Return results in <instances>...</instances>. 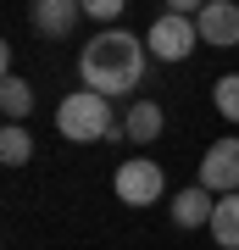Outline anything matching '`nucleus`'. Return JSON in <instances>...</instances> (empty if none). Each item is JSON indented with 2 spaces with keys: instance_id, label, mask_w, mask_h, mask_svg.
I'll return each instance as SVG.
<instances>
[{
  "instance_id": "f257e3e1",
  "label": "nucleus",
  "mask_w": 239,
  "mask_h": 250,
  "mask_svg": "<svg viewBox=\"0 0 239 250\" xmlns=\"http://www.w3.org/2000/svg\"><path fill=\"white\" fill-rule=\"evenodd\" d=\"M145 39H133L128 28H100L78 50V78L95 95H128L133 83H145Z\"/></svg>"
},
{
  "instance_id": "f03ea898",
  "label": "nucleus",
  "mask_w": 239,
  "mask_h": 250,
  "mask_svg": "<svg viewBox=\"0 0 239 250\" xmlns=\"http://www.w3.org/2000/svg\"><path fill=\"white\" fill-rule=\"evenodd\" d=\"M56 128H62V139L72 145H89V139H106L111 134V95H95V89H78L67 95L62 106H56Z\"/></svg>"
},
{
  "instance_id": "7ed1b4c3",
  "label": "nucleus",
  "mask_w": 239,
  "mask_h": 250,
  "mask_svg": "<svg viewBox=\"0 0 239 250\" xmlns=\"http://www.w3.org/2000/svg\"><path fill=\"white\" fill-rule=\"evenodd\" d=\"M195 45H200L195 17H178V11H161L151 22V34H145V50L156 62H184V56H195Z\"/></svg>"
},
{
  "instance_id": "20e7f679",
  "label": "nucleus",
  "mask_w": 239,
  "mask_h": 250,
  "mask_svg": "<svg viewBox=\"0 0 239 250\" xmlns=\"http://www.w3.org/2000/svg\"><path fill=\"white\" fill-rule=\"evenodd\" d=\"M161 184H167V178H161V167H156V161H123V167H117V178H111V189H117V200H123V206H156L161 200Z\"/></svg>"
},
{
  "instance_id": "39448f33",
  "label": "nucleus",
  "mask_w": 239,
  "mask_h": 250,
  "mask_svg": "<svg viewBox=\"0 0 239 250\" xmlns=\"http://www.w3.org/2000/svg\"><path fill=\"white\" fill-rule=\"evenodd\" d=\"M200 184L212 195H239V139H212L200 156Z\"/></svg>"
},
{
  "instance_id": "423d86ee",
  "label": "nucleus",
  "mask_w": 239,
  "mask_h": 250,
  "mask_svg": "<svg viewBox=\"0 0 239 250\" xmlns=\"http://www.w3.org/2000/svg\"><path fill=\"white\" fill-rule=\"evenodd\" d=\"M195 28H200L206 45H217V50L239 45V0H206L200 17H195Z\"/></svg>"
},
{
  "instance_id": "0eeeda50",
  "label": "nucleus",
  "mask_w": 239,
  "mask_h": 250,
  "mask_svg": "<svg viewBox=\"0 0 239 250\" xmlns=\"http://www.w3.org/2000/svg\"><path fill=\"white\" fill-rule=\"evenodd\" d=\"M78 11H84V0H34L28 17H34V28L44 39H67L78 28Z\"/></svg>"
},
{
  "instance_id": "6e6552de",
  "label": "nucleus",
  "mask_w": 239,
  "mask_h": 250,
  "mask_svg": "<svg viewBox=\"0 0 239 250\" xmlns=\"http://www.w3.org/2000/svg\"><path fill=\"white\" fill-rule=\"evenodd\" d=\"M212 211H217V200H212V189H206V184L178 189V195H173V223H178V228H206V223H212Z\"/></svg>"
},
{
  "instance_id": "1a4fd4ad",
  "label": "nucleus",
  "mask_w": 239,
  "mask_h": 250,
  "mask_svg": "<svg viewBox=\"0 0 239 250\" xmlns=\"http://www.w3.org/2000/svg\"><path fill=\"white\" fill-rule=\"evenodd\" d=\"M123 128H128V139H133V145L161 139V106H156V100H133L128 117H123Z\"/></svg>"
},
{
  "instance_id": "9d476101",
  "label": "nucleus",
  "mask_w": 239,
  "mask_h": 250,
  "mask_svg": "<svg viewBox=\"0 0 239 250\" xmlns=\"http://www.w3.org/2000/svg\"><path fill=\"white\" fill-rule=\"evenodd\" d=\"M212 239L222 250H239V195H217V211H212Z\"/></svg>"
},
{
  "instance_id": "9b49d317",
  "label": "nucleus",
  "mask_w": 239,
  "mask_h": 250,
  "mask_svg": "<svg viewBox=\"0 0 239 250\" xmlns=\"http://www.w3.org/2000/svg\"><path fill=\"white\" fill-rule=\"evenodd\" d=\"M0 111H6V123H22V117L34 111V89H28L17 72H6V78H0Z\"/></svg>"
},
{
  "instance_id": "f8f14e48",
  "label": "nucleus",
  "mask_w": 239,
  "mask_h": 250,
  "mask_svg": "<svg viewBox=\"0 0 239 250\" xmlns=\"http://www.w3.org/2000/svg\"><path fill=\"white\" fill-rule=\"evenodd\" d=\"M0 161H6V167H28V161H34V139H28L22 123L0 128Z\"/></svg>"
},
{
  "instance_id": "ddd939ff",
  "label": "nucleus",
  "mask_w": 239,
  "mask_h": 250,
  "mask_svg": "<svg viewBox=\"0 0 239 250\" xmlns=\"http://www.w3.org/2000/svg\"><path fill=\"white\" fill-rule=\"evenodd\" d=\"M212 100H217V117H222V123H239V72H228V78L212 83Z\"/></svg>"
},
{
  "instance_id": "4468645a",
  "label": "nucleus",
  "mask_w": 239,
  "mask_h": 250,
  "mask_svg": "<svg viewBox=\"0 0 239 250\" xmlns=\"http://www.w3.org/2000/svg\"><path fill=\"white\" fill-rule=\"evenodd\" d=\"M123 6H128V0H84V17L111 22V17H123Z\"/></svg>"
},
{
  "instance_id": "2eb2a0df",
  "label": "nucleus",
  "mask_w": 239,
  "mask_h": 250,
  "mask_svg": "<svg viewBox=\"0 0 239 250\" xmlns=\"http://www.w3.org/2000/svg\"><path fill=\"white\" fill-rule=\"evenodd\" d=\"M206 0H167V11H178V17H200Z\"/></svg>"
}]
</instances>
